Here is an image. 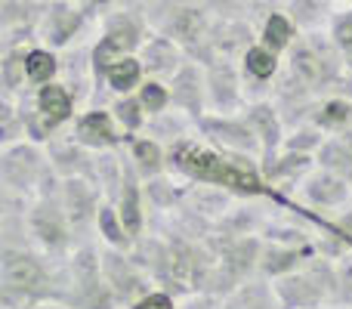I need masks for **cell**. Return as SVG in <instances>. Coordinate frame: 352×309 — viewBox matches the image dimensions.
Segmentation results:
<instances>
[{
	"label": "cell",
	"mask_w": 352,
	"mask_h": 309,
	"mask_svg": "<svg viewBox=\"0 0 352 309\" xmlns=\"http://www.w3.org/2000/svg\"><path fill=\"white\" fill-rule=\"evenodd\" d=\"M78 25H80L78 10H72V6H62V3L50 6L47 34H50V41H53V43H65L68 37H72L74 31H78Z\"/></svg>",
	"instance_id": "cell-13"
},
{
	"label": "cell",
	"mask_w": 352,
	"mask_h": 309,
	"mask_svg": "<svg viewBox=\"0 0 352 309\" xmlns=\"http://www.w3.org/2000/svg\"><path fill=\"white\" fill-rule=\"evenodd\" d=\"M0 279H3L6 294H37L47 285V273H43L41 260L25 251L6 248L3 263H0Z\"/></svg>",
	"instance_id": "cell-2"
},
{
	"label": "cell",
	"mask_w": 352,
	"mask_h": 309,
	"mask_svg": "<svg viewBox=\"0 0 352 309\" xmlns=\"http://www.w3.org/2000/svg\"><path fill=\"white\" fill-rule=\"evenodd\" d=\"M210 93H213V103L223 105V109H229L232 103H235V81H232V72L229 68H223V72H213L210 78Z\"/></svg>",
	"instance_id": "cell-25"
},
{
	"label": "cell",
	"mask_w": 352,
	"mask_h": 309,
	"mask_svg": "<svg viewBox=\"0 0 352 309\" xmlns=\"http://www.w3.org/2000/svg\"><path fill=\"white\" fill-rule=\"evenodd\" d=\"M291 37H294L291 22H287L285 16H278V12H272V16L266 19V28H263V43L278 53V50H285L287 43H291Z\"/></svg>",
	"instance_id": "cell-21"
},
{
	"label": "cell",
	"mask_w": 352,
	"mask_h": 309,
	"mask_svg": "<svg viewBox=\"0 0 352 309\" xmlns=\"http://www.w3.org/2000/svg\"><path fill=\"white\" fill-rule=\"evenodd\" d=\"M278 297L285 300L287 306H316L318 300H322V291H318V285L312 279H285L278 285Z\"/></svg>",
	"instance_id": "cell-10"
},
{
	"label": "cell",
	"mask_w": 352,
	"mask_h": 309,
	"mask_svg": "<svg viewBox=\"0 0 352 309\" xmlns=\"http://www.w3.org/2000/svg\"><path fill=\"white\" fill-rule=\"evenodd\" d=\"M102 269H105V281L111 285V291H115L118 297L133 300V297H140V294L146 291V288H142L140 273H136V269L130 266L124 257L105 254V257H102Z\"/></svg>",
	"instance_id": "cell-4"
},
{
	"label": "cell",
	"mask_w": 352,
	"mask_h": 309,
	"mask_svg": "<svg viewBox=\"0 0 352 309\" xmlns=\"http://www.w3.org/2000/svg\"><path fill=\"white\" fill-rule=\"evenodd\" d=\"M118 115H121V121L127 124V127H140V105L133 103V99H127V103H121L118 105Z\"/></svg>",
	"instance_id": "cell-32"
},
{
	"label": "cell",
	"mask_w": 352,
	"mask_h": 309,
	"mask_svg": "<svg viewBox=\"0 0 352 309\" xmlns=\"http://www.w3.org/2000/svg\"><path fill=\"white\" fill-rule=\"evenodd\" d=\"M297 266V254L294 251H266V257H263V269L272 275H281V273H291V269Z\"/></svg>",
	"instance_id": "cell-26"
},
{
	"label": "cell",
	"mask_w": 352,
	"mask_h": 309,
	"mask_svg": "<svg viewBox=\"0 0 352 309\" xmlns=\"http://www.w3.org/2000/svg\"><path fill=\"white\" fill-rule=\"evenodd\" d=\"M226 309H275V297L266 285L250 281V285H241L235 294H232Z\"/></svg>",
	"instance_id": "cell-12"
},
{
	"label": "cell",
	"mask_w": 352,
	"mask_h": 309,
	"mask_svg": "<svg viewBox=\"0 0 352 309\" xmlns=\"http://www.w3.org/2000/svg\"><path fill=\"white\" fill-rule=\"evenodd\" d=\"M248 124L254 127L256 136H263L266 149L275 146V140H278V121H275V115H272L269 105H254V109L248 111Z\"/></svg>",
	"instance_id": "cell-19"
},
{
	"label": "cell",
	"mask_w": 352,
	"mask_h": 309,
	"mask_svg": "<svg viewBox=\"0 0 352 309\" xmlns=\"http://www.w3.org/2000/svg\"><path fill=\"white\" fill-rule=\"evenodd\" d=\"M78 136L84 146H115V127H111V118L105 111H90V115L80 118L78 124Z\"/></svg>",
	"instance_id": "cell-8"
},
{
	"label": "cell",
	"mask_w": 352,
	"mask_h": 309,
	"mask_svg": "<svg viewBox=\"0 0 352 309\" xmlns=\"http://www.w3.org/2000/svg\"><path fill=\"white\" fill-rule=\"evenodd\" d=\"M99 229L105 232V238L109 242H115V244H124L127 242V229L124 226H118V220H115V211H99Z\"/></svg>",
	"instance_id": "cell-29"
},
{
	"label": "cell",
	"mask_w": 352,
	"mask_h": 309,
	"mask_svg": "<svg viewBox=\"0 0 352 309\" xmlns=\"http://www.w3.org/2000/svg\"><path fill=\"white\" fill-rule=\"evenodd\" d=\"M0 170H3V182L10 189H28L31 182H34L37 170H41V155L28 146L6 149Z\"/></svg>",
	"instance_id": "cell-3"
},
{
	"label": "cell",
	"mask_w": 352,
	"mask_h": 309,
	"mask_svg": "<svg viewBox=\"0 0 352 309\" xmlns=\"http://www.w3.org/2000/svg\"><path fill=\"white\" fill-rule=\"evenodd\" d=\"M31 232H34L37 242L50 251L65 248V242H68L65 217H62L56 207H47V204L34 207V213H31Z\"/></svg>",
	"instance_id": "cell-5"
},
{
	"label": "cell",
	"mask_w": 352,
	"mask_h": 309,
	"mask_svg": "<svg viewBox=\"0 0 352 309\" xmlns=\"http://www.w3.org/2000/svg\"><path fill=\"white\" fill-rule=\"evenodd\" d=\"M198 87H201V81H198V72L195 68H182L179 74H176V90H173V99L179 105H186V109H198Z\"/></svg>",
	"instance_id": "cell-23"
},
{
	"label": "cell",
	"mask_w": 352,
	"mask_h": 309,
	"mask_svg": "<svg viewBox=\"0 0 352 309\" xmlns=\"http://www.w3.org/2000/svg\"><path fill=\"white\" fill-rule=\"evenodd\" d=\"M170 31L179 41H198L204 34V16L198 10H179L170 22Z\"/></svg>",
	"instance_id": "cell-22"
},
{
	"label": "cell",
	"mask_w": 352,
	"mask_h": 309,
	"mask_svg": "<svg viewBox=\"0 0 352 309\" xmlns=\"http://www.w3.org/2000/svg\"><path fill=\"white\" fill-rule=\"evenodd\" d=\"M322 161L328 164L334 173L352 176V142H328L322 149Z\"/></svg>",
	"instance_id": "cell-24"
},
{
	"label": "cell",
	"mask_w": 352,
	"mask_h": 309,
	"mask_svg": "<svg viewBox=\"0 0 352 309\" xmlns=\"http://www.w3.org/2000/svg\"><path fill=\"white\" fill-rule=\"evenodd\" d=\"M146 65H148V72H155V74H170L173 68H176V50H173V43L170 41H152L146 47Z\"/></svg>",
	"instance_id": "cell-18"
},
{
	"label": "cell",
	"mask_w": 352,
	"mask_h": 309,
	"mask_svg": "<svg viewBox=\"0 0 352 309\" xmlns=\"http://www.w3.org/2000/svg\"><path fill=\"white\" fill-rule=\"evenodd\" d=\"M244 68H248V74H254V78H260V81L272 78L275 68H278L275 50H269L266 43H263V47H250L248 53H244Z\"/></svg>",
	"instance_id": "cell-20"
},
{
	"label": "cell",
	"mask_w": 352,
	"mask_h": 309,
	"mask_svg": "<svg viewBox=\"0 0 352 309\" xmlns=\"http://www.w3.org/2000/svg\"><path fill=\"white\" fill-rule=\"evenodd\" d=\"M65 207H68V217H72L74 226H84L87 220L93 217V192L84 186V182L72 180L65 189Z\"/></svg>",
	"instance_id": "cell-15"
},
{
	"label": "cell",
	"mask_w": 352,
	"mask_h": 309,
	"mask_svg": "<svg viewBox=\"0 0 352 309\" xmlns=\"http://www.w3.org/2000/svg\"><path fill=\"white\" fill-rule=\"evenodd\" d=\"M56 74V56L47 53V50H31L25 56V78L31 84H47L50 78Z\"/></svg>",
	"instance_id": "cell-17"
},
{
	"label": "cell",
	"mask_w": 352,
	"mask_h": 309,
	"mask_svg": "<svg viewBox=\"0 0 352 309\" xmlns=\"http://www.w3.org/2000/svg\"><path fill=\"white\" fill-rule=\"evenodd\" d=\"M37 111L43 115V121H47L50 127H56L59 121H65L68 111H72V96H68V90L59 87V84L43 87L41 96H37Z\"/></svg>",
	"instance_id": "cell-9"
},
{
	"label": "cell",
	"mask_w": 352,
	"mask_h": 309,
	"mask_svg": "<svg viewBox=\"0 0 352 309\" xmlns=\"http://www.w3.org/2000/svg\"><path fill=\"white\" fill-rule=\"evenodd\" d=\"M167 90L161 84H146L142 87V93H140V103H142V109H148L155 115V111H161L167 105Z\"/></svg>",
	"instance_id": "cell-28"
},
{
	"label": "cell",
	"mask_w": 352,
	"mask_h": 309,
	"mask_svg": "<svg viewBox=\"0 0 352 309\" xmlns=\"http://www.w3.org/2000/svg\"><path fill=\"white\" fill-rule=\"evenodd\" d=\"M349 115H352L349 103H340V99H334V103L324 105V111L318 115V121H322V124H343V121H349Z\"/></svg>",
	"instance_id": "cell-30"
},
{
	"label": "cell",
	"mask_w": 352,
	"mask_h": 309,
	"mask_svg": "<svg viewBox=\"0 0 352 309\" xmlns=\"http://www.w3.org/2000/svg\"><path fill=\"white\" fill-rule=\"evenodd\" d=\"M121 226L127 229V235H136L142 226V213H140V192H136L133 173L127 170L124 180V192H121Z\"/></svg>",
	"instance_id": "cell-16"
},
{
	"label": "cell",
	"mask_w": 352,
	"mask_h": 309,
	"mask_svg": "<svg viewBox=\"0 0 352 309\" xmlns=\"http://www.w3.org/2000/svg\"><path fill=\"white\" fill-rule=\"evenodd\" d=\"M346 195H349L346 180H343V176H334V173H318L306 182V198H309L312 204L331 207V204H340Z\"/></svg>",
	"instance_id": "cell-6"
},
{
	"label": "cell",
	"mask_w": 352,
	"mask_h": 309,
	"mask_svg": "<svg viewBox=\"0 0 352 309\" xmlns=\"http://www.w3.org/2000/svg\"><path fill=\"white\" fill-rule=\"evenodd\" d=\"M179 167L201 182H223V186H232L238 192H260L254 170L244 161H226V158L210 152H188L182 155Z\"/></svg>",
	"instance_id": "cell-1"
},
{
	"label": "cell",
	"mask_w": 352,
	"mask_h": 309,
	"mask_svg": "<svg viewBox=\"0 0 352 309\" xmlns=\"http://www.w3.org/2000/svg\"><path fill=\"white\" fill-rule=\"evenodd\" d=\"M133 309H173V300L167 297V294H148V297H142Z\"/></svg>",
	"instance_id": "cell-33"
},
{
	"label": "cell",
	"mask_w": 352,
	"mask_h": 309,
	"mask_svg": "<svg viewBox=\"0 0 352 309\" xmlns=\"http://www.w3.org/2000/svg\"><path fill=\"white\" fill-rule=\"evenodd\" d=\"M182 309H219V306L213 303V300H207V297H198V300H188Z\"/></svg>",
	"instance_id": "cell-34"
},
{
	"label": "cell",
	"mask_w": 352,
	"mask_h": 309,
	"mask_svg": "<svg viewBox=\"0 0 352 309\" xmlns=\"http://www.w3.org/2000/svg\"><path fill=\"white\" fill-rule=\"evenodd\" d=\"M204 130L213 136L217 142H226V146L238 149V152H248V149L256 146L254 140V127L250 124H235V121H204Z\"/></svg>",
	"instance_id": "cell-7"
},
{
	"label": "cell",
	"mask_w": 352,
	"mask_h": 309,
	"mask_svg": "<svg viewBox=\"0 0 352 309\" xmlns=\"http://www.w3.org/2000/svg\"><path fill=\"white\" fill-rule=\"evenodd\" d=\"M291 72L300 84H318L324 78V68H322V56L316 53L312 47H297L291 53Z\"/></svg>",
	"instance_id": "cell-11"
},
{
	"label": "cell",
	"mask_w": 352,
	"mask_h": 309,
	"mask_svg": "<svg viewBox=\"0 0 352 309\" xmlns=\"http://www.w3.org/2000/svg\"><path fill=\"white\" fill-rule=\"evenodd\" d=\"M334 37L346 53H352V12L349 16H340L337 19V28H334Z\"/></svg>",
	"instance_id": "cell-31"
},
{
	"label": "cell",
	"mask_w": 352,
	"mask_h": 309,
	"mask_svg": "<svg viewBox=\"0 0 352 309\" xmlns=\"http://www.w3.org/2000/svg\"><path fill=\"white\" fill-rule=\"evenodd\" d=\"M136 161H140L142 173H158L161 170V152L155 142H136Z\"/></svg>",
	"instance_id": "cell-27"
},
{
	"label": "cell",
	"mask_w": 352,
	"mask_h": 309,
	"mask_svg": "<svg viewBox=\"0 0 352 309\" xmlns=\"http://www.w3.org/2000/svg\"><path fill=\"white\" fill-rule=\"evenodd\" d=\"M105 78H109V84L115 87L118 93H127L140 84L142 65L133 59V56H121V59H115L109 68H105Z\"/></svg>",
	"instance_id": "cell-14"
}]
</instances>
